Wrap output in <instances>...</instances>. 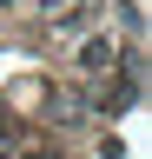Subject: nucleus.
Here are the masks:
<instances>
[{
  "label": "nucleus",
  "mask_w": 152,
  "mask_h": 159,
  "mask_svg": "<svg viewBox=\"0 0 152 159\" xmlns=\"http://www.w3.org/2000/svg\"><path fill=\"white\" fill-rule=\"evenodd\" d=\"M80 60H86V73H106V60H112V47H106V40H99V47H86Z\"/></svg>",
  "instance_id": "1"
}]
</instances>
